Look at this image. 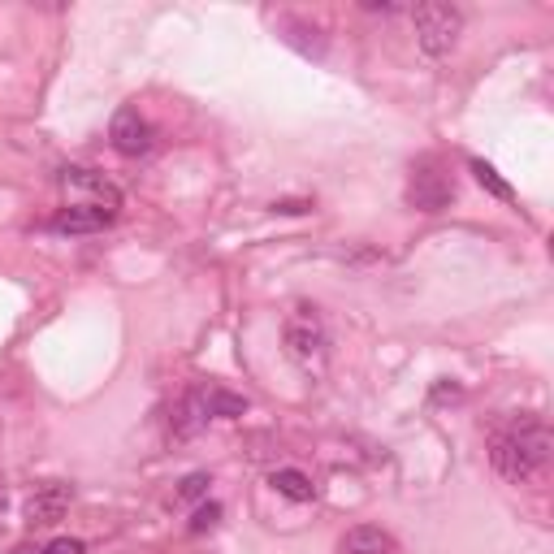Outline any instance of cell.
Listing matches in <instances>:
<instances>
[{
    "label": "cell",
    "instance_id": "6da1fadb",
    "mask_svg": "<svg viewBox=\"0 0 554 554\" xmlns=\"http://www.w3.org/2000/svg\"><path fill=\"white\" fill-rule=\"evenodd\" d=\"M494 472L503 481H529L537 477V472L546 468V459H550V429H546V420H520V425H511L507 433H498L494 438Z\"/></svg>",
    "mask_w": 554,
    "mask_h": 554
},
{
    "label": "cell",
    "instance_id": "7a4b0ae2",
    "mask_svg": "<svg viewBox=\"0 0 554 554\" xmlns=\"http://www.w3.org/2000/svg\"><path fill=\"white\" fill-rule=\"evenodd\" d=\"M412 26H416V44L429 57H446L459 44V31H464V13L455 5H416L412 9Z\"/></svg>",
    "mask_w": 554,
    "mask_h": 554
},
{
    "label": "cell",
    "instance_id": "3957f363",
    "mask_svg": "<svg viewBox=\"0 0 554 554\" xmlns=\"http://www.w3.org/2000/svg\"><path fill=\"white\" fill-rule=\"evenodd\" d=\"M61 191L70 195V208H91V213H104V217H117L122 208V191L113 187L104 174H91V169H61Z\"/></svg>",
    "mask_w": 554,
    "mask_h": 554
},
{
    "label": "cell",
    "instance_id": "277c9868",
    "mask_svg": "<svg viewBox=\"0 0 554 554\" xmlns=\"http://www.w3.org/2000/svg\"><path fill=\"white\" fill-rule=\"evenodd\" d=\"M407 200H412L420 213H442V208H451V200H455V182L446 178L433 161H425V165L412 169V187H407Z\"/></svg>",
    "mask_w": 554,
    "mask_h": 554
},
{
    "label": "cell",
    "instance_id": "5b68a950",
    "mask_svg": "<svg viewBox=\"0 0 554 554\" xmlns=\"http://www.w3.org/2000/svg\"><path fill=\"white\" fill-rule=\"evenodd\" d=\"M109 139H113V148L122 156H143L152 148V126H148V117H143L139 109H130V104H126V109L113 113Z\"/></svg>",
    "mask_w": 554,
    "mask_h": 554
},
{
    "label": "cell",
    "instance_id": "8992f818",
    "mask_svg": "<svg viewBox=\"0 0 554 554\" xmlns=\"http://www.w3.org/2000/svg\"><path fill=\"white\" fill-rule=\"evenodd\" d=\"M65 507H70V490H65V485H44V490H35L31 503H26V520H31L35 529H44V524H57L65 516Z\"/></svg>",
    "mask_w": 554,
    "mask_h": 554
},
{
    "label": "cell",
    "instance_id": "52a82bcc",
    "mask_svg": "<svg viewBox=\"0 0 554 554\" xmlns=\"http://www.w3.org/2000/svg\"><path fill=\"white\" fill-rule=\"evenodd\" d=\"M286 342H290V351L299 355V360H312L316 351H321V321L308 312V308H299V316H290V325H286Z\"/></svg>",
    "mask_w": 554,
    "mask_h": 554
},
{
    "label": "cell",
    "instance_id": "ba28073f",
    "mask_svg": "<svg viewBox=\"0 0 554 554\" xmlns=\"http://www.w3.org/2000/svg\"><path fill=\"white\" fill-rule=\"evenodd\" d=\"M338 550L342 554H394V537L386 529H377V524H355V529L342 533Z\"/></svg>",
    "mask_w": 554,
    "mask_h": 554
},
{
    "label": "cell",
    "instance_id": "9c48e42d",
    "mask_svg": "<svg viewBox=\"0 0 554 554\" xmlns=\"http://www.w3.org/2000/svg\"><path fill=\"white\" fill-rule=\"evenodd\" d=\"M104 226H109V217L91 213V208H65V213L52 217V230L57 234H96Z\"/></svg>",
    "mask_w": 554,
    "mask_h": 554
},
{
    "label": "cell",
    "instance_id": "30bf717a",
    "mask_svg": "<svg viewBox=\"0 0 554 554\" xmlns=\"http://www.w3.org/2000/svg\"><path fill=\"white\" fill-rule=\"evenodd\" d=\"M269 485H273L277 494H286L290 503H312V498H316V485L303 477L299 468H277L273 477H269Z\"/></svg>",
    "mask_w": 554,
    "mask_h": 554
},
{
    "label": "cell",
    "instance_id": "8fae6325",
    "mask_svg": "<svg viewBox=\"0 0 554 554\" xmlns=\"http://www.w3.org/2000/svg\"><path fill=\"white\" fill-rule=\"evenodd\" d=\"M204 403H208V416H221V420H234L247 412V399H239V394H230V390H217V386L204 390Z\"/></svg>",
    "mask_w": 554,
    "mask_h": 554
},
{
    "label": "cell",
    "instance_id": "7c38bea8",
    "mask_svg": "<svg viewBox=\"0 0 554 554\" xmlns=\"http://www.w3.org/2000/svg\"><path fill=\"white\" fill-rule=\"evenodd\" d=\"M468 169H472V178H477L481 187L494 195V200H503V204H511V200H516V191H511L507 182L498 178V169H494V165H485V161H468Z\"/></svg>",
    "mask_w": 554,
    "mask_h": 554
},
{
    "label": "cell",
    "instance_id": "4fadbf2b",
    "mask_svg": "<svg viewBox=\"0 0 554 554\" xmlns=\"http://www.w3.org/2000/svg\"><path fill=\"white\" fill-rule=\"evenodd\" d=\"M217 520H221V503H204L200 511H195V520H191V533H208Z\"/></svg>",
    "mask_w": 554,
    "mask_h": 554
},
{
    "label": "cell",
    "instance_id": "5bb4252c",
    "mask_svg": "<svg viewBox=\"0 0 554 554\" xmlns=\"http://www.w3.org/2000/svg\"><path fill=\"white\" fill-rule=\"evenodd\" d=\"M208 490V472H191L187 481H182V490H178V498H200Z\"/></svg>",
    "mask_w": 554,
    "mask_h": 554
},
{
    "label": "cell",
    "instance_id": "9a60e30c",
    "mask_svg": "<svg viewBox=\"0 0 554 554\" xmlns=\"http://www.w3.org/2000/svg\"><path fill=\"white\" fill-rule=\"evenodd\" d=\"M44 554H87V546L78 537H57V542L44 546Z\"/></svg>",
    "mask_w": 554,
    "mask_h": 554
},
{
    "label": "cell",
    "instance_id": "2e32d148",
    "mask_svg": "<svg viewBox=\"0 0 554 554\" xmlns=\"http://www.w3.org/2000/svg\"><path fill=\"white\" fill-rule=\"evenodd\" d=\"M13 554H44V550H35V546H18V550H13Z\"/></svg>",
    "mask_w": 554,
    "mask_h": 554
}]
</instances>
